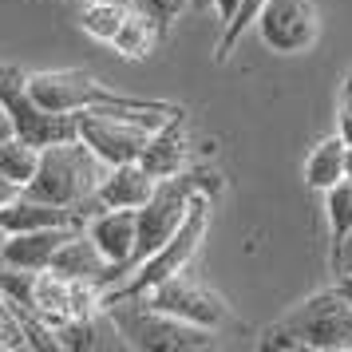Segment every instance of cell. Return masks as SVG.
I'll return each mask as SVG.
<instances>
[{
    "label": "cell",
    "instance_id": "6da1fadb",
    "mask_svg": "<svg viewBox=\"0 0 352 352\" xmlns=\"http://www.w3.org/2000/svg\"><path fill=\"white\" fill-rule=\"evenodd\" d=\"M103 175H107V162L99 159L83 139H64V143H48L40 151V170L24 186V194L56 202V206H72L80 210L83 218H91V214L103 210L96 202Z\"/></svg>",
    "mask_w": 352,
    "mask_h": 352
},
{
    "label": "cell",
    "instance_id": "7a4b0ae2",
    "mask_svg": "<svg viewBox=\"0 0 352 352\" xmlns=\"http://www.w3.org/2000/svg\"><path fill=\"white\" fill-rule=\"evenodd\" d=\"M261 349H313V352H340L352 349V301L336 289H320L301 305H293L285 317L261 333Z\"/></svg>",
    "mask_w": 352,
    "mask_h": 352
},
{
    "label": "cell",
    "instance_id": "3957f363",
    "mask_svg": "<svg viewBox=\"0 0 352 352\" xmlns=\"http://www.w3.org/2000/svg\"><path fill=\"white\" fill-rule=\"evenodd\" d=\"M103 309L111 313L119 336L127 340L131 349L143 352H206L218 344L214 329L190 324L182 317H170L162 309H151L143 297H115L103 301Z\"/></svg>",
    "mask_w": 352,
    "mask_h": 352
},
{
    "label": "cell",
    "instance_id": "277c9868",
    "mask_svg": "<svg viewBox=\"0 0 352 352\" xmlns=\"http://www.w3.org/2000/svg\"><path fill=\"white\" fill-rule=\"evenodd\" d=\"M28 91L36 103H44L48 111H166L178 103H162V99H139L111 91L103 80H96L83 67H64V72H36L28 76Z\"/></svg>",
    "mask_w": 352,
    "mask_h": 352
},
{
    "label": "cell",
    "instance_id": "5b68a950",
    "mask_svg": "<svg viewBox=\"0 0 352 352\" xmlns=\"http://www.w3.org/2000/svg\"><path fill=\"white\" fill-rule=\"evenodd\" d=\"M206 230H210V194H198L190 202V210H186V222L175 230V238L166 241V245H159L151 257H143L119 285H111L103 293V301H115V297H143V293H151L159 281L182 273L190 265V257L198 254V245L206 241Z\"/></svg>",
    "mask_w": 352,
    "mask_h": 352
},
{
    "label": "cell",
    "instance_id": "8992f818",
    "mask_svg": "<svg viewBox=\"0 0 352 352\" xmlns=\"http://www.w3.org/2000/svg\"><path fill=\"white\" fill-rule=\"evenodd\" d=\"M178 111H186V107H166V111H76V139H83L107 166L139 162L151 131Z\"/></svg>",
    "mask_w": 352,
    "mask_h": 352
},
{
    "label": "cell",
    "instance_id": "52a82bcc",
    "mask_svg": "<svg viewBox=\"0 0 352 352\" xmlns=\"http://www.w3.org/2000/svg\"><path fill=\"white\" fill-rule=\"evenodd\" d=\"M0 103L12 119V131L28 143L48 146V143L76 139V115L48 111L44 103H36V96L28 91V76L12 64H0Z\"/></svg>",
    "mask_w": 352,
    "mask_h": 352
},
{
    "label": "cell",
    "instance_id": "ba28073f",
    "mask_svg": "<svg viewBox=\"0 0 352 352\" xmlns=\"http://www.w3.org/2000/svg\"><path fill=\"white\" fill-rule=\"evenodd\" d=\"M143 301L151 309H162V313H170V317H182L190 320V324H202V329H214V333H222L234 324V309L226 305L222 293H214L206 281H198L194 273H175V277H166L159 285L143 293Z\"/></svg>",
    "mask_w": 352,
    "mask_h": 352
},
{
    "label": "cell",
    "instance_id": "9c48e42d",
    "mask_svg": "<svg viewBox=\"0 0 352 352\" xmlns=\"http://www.w3.org/2000/svg\"><path fill=\"white\" fill-rule=\"evenodd\" d=\"M257 36L277 56H297L313 48L320 36V16L313 0H265L257 16Z\"/></svg>",
    "mask_w": 352,
    "mask_h": 352
},
{
    "label": "cell",
    "instance_id": "30bf717a",
    "mask_svg": "<svg viewBox=\"0 0 352 352\" xmlns=\"http://www.w3.org/2000/svg\"><path fill=\"white\" fill-rule=\"evenodd\" d=\"M87 234L99 245V254L111 261V285H119L131 273V254L139 241V214L135 210H99L87 218Z\"/></svg>",
    "mask_w": 352,
    "mask_h": 352
},
{
    "label": "cell",
    "instance_id": "8fae6325",
    "mask_svg": "<svg viewBox=\"0 0 352 352\" xmlns=\"http://www.w3.org/2000/svg\"><path fill=\"white\" fill-rule=\"evenodd\" d=\"M139 162L155 178H175L182 170H190V123H186V111L170 115L166 123L151 131Z\"/></svg>",
    "mask_w": 352,
    "mask_h": 352
},
{
    "label": "cell",
    "instance_id": "7c38bea8",
    "mask_svg": "<svg viewBox=\"0 0 352 352\" xmlns=\"http://www.w3.org/2000/svg\"><path fill=\"white\" fill-rule=\"evenodd\" d=\"M155 186H159V178L143 162H119V166H107V175L96 190V202L103 210H139L151 202Z\"/></svg>",
    "mask_w": 352,
    "mask_h": 352
},
{
    "label": "cell",
    "instance_id": "4fadbf2b",
    "mask_svg": "<svg viewBox=\"0 0 352 352\" xmlns=\"http://www.w3.org/2000/svg\"><path fill=\"white\" fill-rule=\"evenodd\" d=\"M52 273H60L67 281H91L99 289H111V261L99 254L87 230H76L72 238L60 245V254L52 257Z\"/></svg>",
    "mask_w": 352,
    "mask_h": 352
},
{
    "label": "cell",
    "instance_id": "5bb4252c",
    "mask_svg": "<svg viewBox=\"0 0 352 352\" xmlns=\"http://www.w3.org/2000/svg\"><path fill=\"white\" fill-rule=\"evenodd\" d=\"M76 230H80V226H52V230H24V234H8L0 261L20 265V270H36V273L52 270V257L60 254V245H64Z\"/></svg>",
    "mask_w": 352,
    "mask_h": 352
},
{
    "label": "cell",
    "instance_id": "9a60e30c",
    "mask_svg": "<svg viewBox=\"0 0 352 352\" xmlns=\"http://www.w3.org/2000/svg\"><path fill=\"white\" fill-rule=\"evenodd\" d=\"M0 226H4L8 234L52 230V226H80V230H87V218H83L80 210H72V206H56V202H44V198L20 194L16 202H8V206L0 210Z\"/></svg>",
    "mask_w": 352,
    "mask_h": 352
},
{
    "label": "cell",
    "instance_id": "2e32d148",
    "mask_svg": "<svg viewBox=\"0 0 352 352\" xmlns=\"http://www.w3.org/2000/svg\"><path fill=\"white\" fill-rule=\"evenodd\" d=\"M340 178H344V139L340 135H329L305 159V186L309 190H329Z\"/></svg>",
    "mask_w": 352,
    "mask_h": 352
},
{
    "label": "cell",
    "instance_id": "e0dca14e",
    "mask_svg": "<svg viewBox=\"0 0 352 352\" xmlns=\"http://www.w3.org/2000/svg\"><path fill=\"white\" fill-rule=\"evenodd\" d=\"M159 40H162L159 24L146 16V12L131 8L127 20H123V28L115 32L111 48H115V52H123L127 60H143V56H151V52H155V44H159Z\"/></svg>",
    "mask_w": 352,
    "mask_h": 352
},
{
    "label": "cell",
    "instance_id": "ac0fdd59",
    "mask_svg": "<svg viewBox=\"0 0 352 352\" xmlns=\"http://www.w3.org/2000/svg\"><path fill=\"white\" fill-rule=\"evenodd\" d=\"M40 151L44 146L28 143V139H20L16 131L0 143V175L12 178L16 186H28L36 178V170H40Z\"/></svg>",
    "mask_w": 352,
    "mask_h": 352
},
{
    "label": "cell",
    "instance_id": "d6986e66",
    "mask_svg": "<svg viewBox=\"0 0 352 352\" xmlns=\"http://www.w3.org/2000/svg\"><path fill=\"white\" fill-rule=\"evenodd\" d=\"M324 214H329V257H333L340 241L352 234V178H340L324 190Z\"/></svg>",
    "mask_w": 352,
    "mask_h": 352
},
{
    "label": "cell",
    "instance_id": "ffe728a7",
    "mask_svg": "<svg viewBox=\"0 0 352 352\" xmlns=\"http://www.w3.org/2000/svg\"><path fill=\"white\" fill-rule=\"evenodd\" d=\"M131 4H103V0H83V12H80V28L91 40H103V44H111L115 32L123 28V20H127Z\"/></svg>",
    "mask_w": 352,
    "mask_h": 352
},
{
    "label": "cell",
    "instance_id": "44dd1931",
    "mask_svg": "<svg viewBox=\"0 0 352 352\" xmlns=\"http://www.w3.org/2000/svg\"><path fill=\"white\" fill-rule=\"evenodd\" d=\"M261 8H265V0H241L238 12L230 16V24H222V40H218V48H214V60H218V64H222V60H230L234 44L250 32V24H257Z\"/></svg>",
    "mask_w": 352,
    "mask_h": 352
},
{
    "label": "cell",
    "instance_id": "7402d4cb",
    "mask_svg": "<svg viewBox=\"0 0 352 352\" xmlns=\"http://www.w3.org/2000/svg\"><path fill=\"white\" fill-rule=\"evenodd\" d=\"M0 293H4V301L16 305V309H32L36 305V270H20V265L0 261Z\"/></svg>",
    "mask_w": 352,
    "mask_h": 352
},
{
    "label": "cell",
    "instance_id": "603a6c76",
    "mask_svg": "<svg viewBox=\"0 0 352 352\" xmlns=\"http://www.w3.org/2000/svg\"><path fill=\"white\" fill-rule=\"evenodd\" d=\"M135 8H139V12H146V16L159 24V32L166 36V32H170V24H175L186 8H190V0H135Z\"/></svg>",
    "mask_w": 352,
    "mask_h": 352
},
{
    "label": "cell",
    "instance_id": "cb8c5ba5",
    "mask_svg": "<svg viewBox=\"0 0 352 352\" xmlns=\"http://www.w3.org/2000/svg\"><path fill=\"white\" fill-rule=\"evenodd\" d=\"M329 270H333V277H340V273H349V270H352V234L340 241V250L329 257Z\"/></svg>",
    "mask_w": 352,
    "mask_h": 352
},
{
    "label": "cell",
    "instance_id": "d4e9b609",
    "mask_svg": "<svg viewBox=\"0 0 352 352\" xmlns=\"http://www.w3.org/2000/svg\"><path fill=\"white\" fill-rule=\"evenodd\" d=\"M20 194H24V186H16L12 178H4V175H0V210L8 206V202H16Z\"/></svg>",
    "mask_w": 352,
    "mask_h": 352
},
{
    "label": "cell",
    "instance_id": "484cf974",
    "mask_svg": "<svg viewBox=\"0 0 352 352\" xmlns=\"http://www.w3.org/2000/svg\"><path fill=\"white\" fill-rule=\"evenodd\" d=\"M238 4H241V0H214V12H218V20H222V24H230V16L238 12Z\"/></svg>",
    "mask_w": 352,
    "mask_h": 352
},
{
    "label": "cell",
    "instance_id": "4316f807",
    "mask_svg": "<svg viewBox=\"0 0 352 352\" xmlns=\"http://www.w3.org/2000/svg\"><path fill=\"white\" fill-rule=\"evenodd\" d=\"M340 139H344V146H352V107L344 103V111H340V131H336Z\"/></svg>",
    "mask_w": 352,
    "mask_h": 352
},
{
    "label": "cell",
    "instance_id": "83f0119b",
    "mask_svg": "<svg viewBox=\"0 0 352 352\" xmlns=\"http://www.w3.org/2000/svg\"><path fill=\"white\" fill-rule=\"evenodd\" d=\"M336 293H340V297H349V301H352V270L349 273H340V277H336Z\"/></svg>",
    "mask_w": 352,
    "mask_h": 352
},
{
    "label": "cell",
    "instance_id": "f1b7e54d",
    "mask_svg": "<svg viewBox=\"0 0 352 352\" xmlns=\"http://www.w3.org/2000/svg\"><path fill=\"white\" fill-rule=\"evenodd\" d=\"M12 135V119H8V111H4V103H0V143Z\"/></svg>",
    "mask_w": 352,
    "mask_h": 352
},
{
    "label": "cell",
    "instance_id": "f546056e",
    "mask_svg": "<svg viewBox=\"0 0 352 352\" xmlns=\"http://www.w3.org/2000/svg\"><path fill=\"white\" fill-rule=\"evenodd\" d=\"M344 178H352V146H344Z\"/></svg>",
    "mask_w": 352,
    "mask_h": 352
},
{
    "label": "cell",
    "instance_id": "4dcf8cb0",
    "mask_svg": "<svg viewBox=\"0 0 352 352\" xmlns=\"http://www.w3.org/2000/svg\"><path fill=\"white\" fill-rule=\"evenodd\" d=\"M190 8H214V0H190Z\"/></svg>",
    "mask_w": 352,
    "mask_h": 352
},
{
    "label": "cell",
    "instance_id": "1f68e13d",
    "mask_svg": "<svg viewBox=\"0 0 352 352\" xmlns=\"http://www.w3.org/2000/svg\"><path fill=\"white\" fill-rule=\"evenodd\" d=\"M103 4H131L135 8V0H103Z\"/></svg>",
    "mask_w": 352,
    "mask_h": 352
},
{
    "label": "cell",
    "instance_id": "d6a6232c",
    "mask_svg": "<svg viewBox=\"0 0 352 352\" xmlns=\"http://www.w3.org/2000/svg\"><path fill=\"white\" fill-rule=\"evenodd\" d=\"M344 103H349V107H352V83H349V91H344Z\"/></svg>",
    "mask_w": 352,
    "mask_h": 352
}]
</instances>
